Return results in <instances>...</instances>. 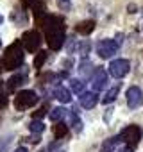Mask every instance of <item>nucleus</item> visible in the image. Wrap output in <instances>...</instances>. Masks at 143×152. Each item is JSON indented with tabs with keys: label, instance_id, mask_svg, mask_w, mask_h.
<instances>
[{
	"label": "nucleus",
	"instance_id": "nucleus-1",
	"mask_svg": "<svg viewBox=\"0 0 143 152\" xmlns=\"http://www.w3.org/2000/svg\"><path fill=\"white\" fill-rule=\"evenodd\" d=\"M41 27L45 29V38L47 43L52 50H59L64 43V25H63V18L61 16H47L45 22L41 23Z\"/></svg>",
	"mask_w": 143,
	"mask_h": 152
},
{
	"label": "nucleus",
	"instance_id": "nucleus-2",
	"mask_svg": "<svg viewBox=\"0 0 143 152\" xmlns=\"http://www.w3.org/2000/svg\"><path fill=\"white\" fill-rule=\"evenodd\" d=\"M23 59H25L23 45H22V41L18 39V41L11 43V45L6 48V54H4L2 64H4V68H6V70H18V68H22Z\"/></svg>",
	"mask_w": 143,
	"mask_h": 152
},
{
	"label": "nucleus",
	"instance_id": "nucleus-3",
	"mask_svg": "<svg viewBox=\"0 0 143 152\" xmlns=\"http://www.w3.org/2000/svg\"><path fill=\"white\" fill-rule=\"evenodd\" d=\"M141 136H143V131H141V127L139 125H127L122 132H120V136H118V140L120 141H123L127 147H131V148H134V147H138L139 145V141H141Z\"/></svg>",
	"mask_w": 143,
	"mask_h": 152
},
{
	"label": "nucleus",
	"instance_id": "nucleus-4",
	"mask_svg": "<svg viewBox=\"0 0 143 152\" xmlns=\"http://www.w3.org/2000/svg\"><path fill=\"white\" fill-rule=\"evenodd\" d=\"M36 104H38V95H36V91H32V90H22V91H18V95L15 97V107H16L18 111L34 107Z\"/></svg>",
	"mask_w": 143,
	"mask_h": 152
},
{
	"label": "nucleus",
	"instance_id": "nucleus-5",
	"mask_svg": "<svg viewBox=\"0 0 143 152\" xmlns=\"http://www.w3.org/2000/svg\"><path fill=\"white\" fill-rule=\"evenodd\" d=\"M20 41H22V45L25 47V50L36 52V50L39 48L43 38H41V32H39V31H27V32H23V36H22Z\"/></svg>",
	"mask_w": 143,
	"mask_h": 152
},
{
	"label": "nucleus",
	"instance_id": "nucleus-6",
	"mask_svg": "<svg viewBox=\"0 0 143 152\" xmlns=\"http://www.w3.org/2000/svg\"><path fill=\"white\" fill-rule=\"evenodd\" d=\"M131 70V63L127 59H115L109 63V75L115 79H122L129 73Z\"/></svg>",
	"mask_w": 143,
	"mask_h": 152
},
{
	"label": "nucleus",
	"instance_id": "nucleus-7",
	"mask_svg": "<svg viewBox=\"0 0 143 152\" xmlns=\"http://www.w3.org/2000/svg\"><path fill=\"white\" fill-rule=\"evenodd\" d=\"M118 43L115 39H100L97 43V54L102 57V59H109L113 57L116 52H118Z\"/></svg>",
	"mask_w": 143,
	"mask_h": 152
},
{
	"label": "nucleus",
	"instance_id": "nucleus-8",
	"mask_svg": "<svg viewBox=\"0 0 143 152\" xmlns=\"http://www.w3.org/2000/svg\"><path fill=\"white\" fill-rule=\"evenodd\" d=\"M125 99H127V106L131 109H136L143 104V91L138 86H131L125 93Z\"/></svg>",
	"mask_w": 143,
	"mask_h": 152
},
{
	"label": "nucleus",
	"instance_id": "nucleus-9",
	"mask_svg": "<svg viewBox=\"0 0 143 152\" xmlns=\"http://www.w3.org/2000/svg\"><path fill=\"white\" fill-rule=\"evenodd\" d=\"M106 84H107V72H106V70H102V68L95 70V72H93V75H91V86H93V91L97 93V91L104 90V88H106Z\"/></svg>",
	"mask_w": 143,
	"mask_h": 152
},
{
	"label": "nucleus",
	"instance_id": "nucleus-10",
	"mask_svg": "<svg viewBox=\"0 0 143 152\" xmlns=\"http://www.w3.org/2000/svg\"><path fill=\"white\" fill-rule=\"evenodd\" d=\"M79 102H81L82 107L91 109V107H95V106L98 104V97H97L95 91H84V93L79 95Z\"/></svg>",
	"mask_w": 143,
	"mask_h": 152
},
{
	"label": "nucleus",
	"instance_id": "nucleus-11",
	"mask_svg": "<svg viewBox=\"0 0 143 152\" xmlns=\"http://www.w3.org/2000/svg\"><path fill=\"white\" fill-rule=\"evenodd\" d=\"M25 81H27V73H16V75H13V77L6 83V88H7V91H15L16 88L23 86Z\"/></svg>",
	"mask_w": 143,
	"mask_h": 152
},
{
	"label": "nucleus",
	"instance_id": "nucleus-12",
	"mask_svg": "<svg viewBox=\"0 0 143 152\" xmlns=\"http://www.w3.org/2000/svg\"><path fill=\"white\" fill-rule=\"evenodd\" d=\"M75 31L81 34V36H88L95 31V22L93 20H84V22H79L75 25Z\"/></svg>",
	"mask_w": 143,
	"mask_h": 152
},
{
	"label": "nucleus",
	"instance_id": "nucleus-13",
	"mask_svg": "<svg viewBox=\"0 0 143 152\" xmlns=\"http://www.w3.org/2000/svg\"><path fill=\"white\" fill-rule=\"evenodd\" d=\"M54 97H55L59 102H63V104L72 102V91H70L68 88H64V86H57V88L54 90Z\"/></svg>",
	"mask_w": 143,
	"mask_h": 152
},
{
	"label": "nucleus",
	"instance_id": "nucleus-14",
	"mask_svg": "<svg viewBox=\"0 0 143 152\" xmlns=\"http://www.w3.org/2000/svg\"><path fill=\"white\" fill-rule=\"evenodd\" d=\"M34 16H36V22L41 25L43 22H45V18L48 16L47 15V11H45V6L41 4V2H36V6H34Z\"/></svg>",
	"mask_w": 143,
	"mask_h": 152
},
{
	"label": "nucleus",
	"instance_id": "nucleus-15",
	"mask_svg": "<svg viewBox=\"0 0 143 152\" xmlns=\"http://www.w3.org/2000/svg\"><path fill=\"white\" fill-rule=\"evenodd\" d=\"M66 134H68V125L66 124L54 125V138L55 140H63V138H66Z\"/></svg>",
	"mask_w": 143,
	"mask_h": 152
},
{
	"label": "nucleus",
	"instance_id": "nucleus-16",
	"mask_svg": "<svg viewBox=\"0 0 143 152\" xmlns=\"http://www.w3.org/2000/svg\"><path fill=\"white\" fill-rule=\"evenodd\" d=\"M70 86H72L70 91H75L77 95H81V93H84V86H86V83L81 81V79H72V81H70Z\"/></svg>",
	"mask_w": 143,
	"mask_h": 152
},
{
	"label": "nucleus",
	"instance_id": "nucleus-17",
	"mask_svg": "<svg viewBox=\"0 0 143 152\" xmlns=\"http://www.w3.org/2000/svg\"><path fill=\"white\" fill-rule=\"evenodd\" d=\"M47 57H48V54H47L45 50H39L38 56L34 57V68H36V70H41L43 64H45V61H47Z\"/></svg>",
	"mask_w": 143,
	"mask_h": 152
},
{
	"label": "nucleus",
	"instance_id": "nucleus-18",
	"mask_svg": "<svg viewBox=\"0 0 143 152\" xmlns=\"http://www.w3.org/2000/svg\"><path fill=\"white\" fill-rule=\"evenodd\" d=\"M118 93H120V88H118V86L111 88V90L106 93V97L102 99V102H104V104H111V102H115V99L118 97Z\"/></svg>",
	"mask_w": 143,
	"mask_h": 152
},
{
	"label": "nucleus",
	"instance_id": "nucleus-19",
	"mask_svg": "<svg viewBox=\"0 0 143 152\" xmlns=\"http://www.w3.org/2000/svg\"><path fill=\"white\" fill-rule=\"evenodd\" d=\"M29 131L34 132V134H41V132L45 131V125H43L41 120H32V122L29 124Z\"/></svg>",
	"mask_w": 143,
	"mask_h": 152
},
{
	"label": "nucleus",
	"instance_id": "nucleus-20",
	"mask_svg": "<svg viewBox=\"0 0 143 152\" xmlns=\"http://www.w3.org/2000/svg\"><path fill=\"white\" fill-rule=\"evenodd\" d=\"M70 125H74V129H75L77 132L82 131V122L79 120V116H77L75 111H72V113H70Z\"/></svg>",
	"mask_w": 143,
	"mask_h": 152
},
{
	"label": "nucleus",
	"instance_id": "nucleus-21",
	"mask_svg": "<svg viewBox=\"0 0 143 152\" xmlns=\"http://www.w3.org/2000/svg\"><path fill=\"white\" fill-rule=\"evenodd\" d=\"M116 141H120V140H118V136H113V138L106 140V141L102 143L100 152H113V147H115V143H116Z\"/></svg>",
	"mask_w": 143,
	"mask_h": 152
},
{
	"label": "nucleus",
	"instance_id": "nucleus-22",
	"mask_svg": "<svg viewBox=\"0 0 143 152\" xmlns=\"http://www.w3.org/2000/svg\"><path fill=\"white\" fill-rule=\"evenodd\" d=\"M64 115H66V111H64L63 107H54V109L50 111V120H52V122H59Z\"/></svg>",
	"mask_w": 143,
	"mask_h": 152
},
{
	"label": "nucleus",
	"instance_id": "nucleus-23",
	"mask_svg": "<svg viewBox=\"0 0 143 152\" xmlns=\"http://www.w3.org/2000/svg\"><path fill=\"white\" fill-rule=\"evenodd\" d=\"M90 50H91V43H90V41H81V43H79V54H81L82 57H86V56L90 54Z\"/></svg>",
	"mask_w": 143,
	"mask_h": 152
},
{
	"label": "nucleus",
	"instance_id": "nucleus-24",
	"mask_svg": "<svg viewBox=\"0 0 143 152\" xmlns=\"http://www.w3.org/2000/svg\"><path fill=\"white\" fill-rule=\"evenodd\" d=\"M45 113H47V106H43V107H39L38 111H34V113H32V118H34V120H38V118H41Z\"/></svg>",
	"mask_w": 143,
	"mask_h": 152
},
{
	"label": "nucleus",
	"instance_id": "nucleus-25",
	"mask_svg": "<svg viewBox=\"0 0 143 152\" xmlns=\"http://www.w3.org/2000/svg\"><path fill=\"white\" fill-rule=\"evenodd\" d=\"M7 106V97H6V93L0 90V107H6Z\"/></svg>",
	"mask_w": 143,
	"mask_h": 152
},
{
	"label": "nucleus",
	"instance_id": "nucleus-26",
	"mask_svg": "<svg viewBox=\"0 0 143 152\" xmlns=\"http://www.w3.org/2000/svg\"><path fill=\"white\" fill-rule=\"evenodd\" d=\"M90 68H91L90 61H82V64H81V68H79V70H82L84 73H88V72H90Z\"/></svg>",
	"mask_w": 143,
	"mask_h": 152
},
{
	"label": "nucleus",
	"instance_id": "nucleus-27",
	"mask_svg": "<svg viewBox=\"0 0 143 152\" xmlns=\"http://www.w3.org/2000/svg\"><path fill=\"white\" fill-rule=\"evenodd\" d=\"M57 2H59V6H61L63 9H68V7H70V0H57Z\"/></svg>",
	"mask_w": 143,
	"mask_h": 152
},
{
	"label": "nucleus",
	"instance_id": "nucleus-28",
	"mask_svg": "<svg viewBox=\"0 0 143 152\" xmlns=\"http://www.w3.org/2000/svg\"><path fill=\"white\" fill-rule=\"evenodd\" d=\"M23 2V6H27V7H34L36 6V0H22Z\"/></svg>",
	"mask_w": 143,
	"mask_h": 152
},
{
	"label": "nucleus",
	"instance_id": "nucleus-29",
	"mask_svg": "<svg viewBox=\"0 0 143 152\" xmlns=\"http://www.w3.org/2000/svg\"><path fill=\"white\" fill-rule=\"evenodd\" d=\"M116 152H132V148H131V147H127V145H125V147H122V148H118V150H116Z\"/></svg>",
	"mask_w": 143,
	"mask_h": 152
},
{
	"label": "nucleus",
	"instance_id": "nucleus-30",
	"mask_svg": "<svg viewBox=\"0 0 143 152\" xmlns=\"http://www.w3.org/2000/svg\"><path fill=\"white\" fill-rule=\"evenodd\" d=\"M111 111H113V109L109 107V109H107V113L104 115V120H106V122H109V118H111Z\"/></svg>",
	"mask_w": 143,
	"mask_h": 152
},
{
	"label": "nucleus",
	"instance_id": "nucleus-31",
	"mask_svg": "<svg viewBox=\"0 0 143 152\" xmlns=\"http://www.w3.org/2000/svg\"><path fill=\"white\" fill-rule=\"evenodd\" d=\"M50 150H52V152H64V150H63V148H57V147H55V145H54V147H52V145H50Z\"/></svg>",
	"mask_w": 143,
	"mask_h": 152
},
{
	"label": "nucleus",
	"instance_id": "nucleus-32",
	"mask_svg": "<svg viewBox=\"0 0 143 152\" xmlns=\"http://www.w3.org/2000/svg\"><path fill=\"white\" fill-rule=\"evenodd\" d=\"M15 152H27V148H25V147H20V148H16Z\"/></svg>",
	"mask_w": 143,
	"mask_h": 152
},
{
	"label": "nucleus",
	"instance_id": "nucleus-33",
	"mask_svg": "<svg viewBox=\"0 0 143 152\" xmlns=\"http://www.w3.org/2000/svg\"><path fill=\"white\" fill-rule=\"evenodd\" d=\"M2 22H4V16H2V15H0V23H2Z\"/></svg>",
	"mask_w": 143,
	"mask_h": 152
},
{
	"label": "nucleus",
	"instance_id": "nucleus-34",
	"mask_svg": "<svg viewBox=\"0 0 143 152\" xmlns=\"http://www.w3.org/2000/svg\"><path fill=\"white\" fill-rule=\"evenodd\" d=\"M0 45H2V43H0Z\"/></svg>",
	"mask_w": 143,
	"mask_h": 152
}]
</instances>
